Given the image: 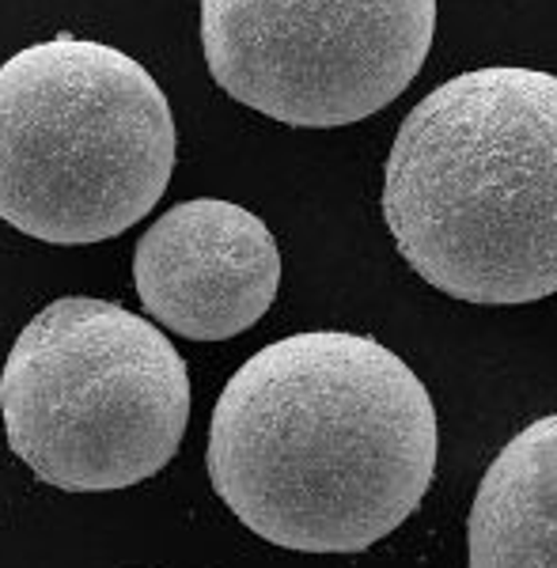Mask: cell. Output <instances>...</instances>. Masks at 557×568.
<instances>
[{
	"instance_id": "1",
	"label": "cell",
	"mask_w": 557,
	"mask_h": 568,
	"mask_svg": "<svg viewBox=\"0 0 557 568\" xmlns=\"http://www.w3.org/2000/svg\"><path fill=\"white\" fill-rule=\"evenodd\" d=\"M436 447L433 394L398 353L307 329L224 383L205 463L216 497L270 546L361 554L417 511Z\"/></svg>"
},
{
	"instance_id": "7",
	"label": "cell",
	"mask_w": 557,
	"mask_h": 568,
	"mask_svg": "<svg viewBox=\"0 0 557 568\" xmlns=\"http://www.w3.org/2000/svg\"><path fill=\"white\" fill-rule=\"evenodd\" d=\"M470 568H557V414L489 463L467 524Z\"/></svg>"
},
{
	"instance_id": "2",
	"label": "cell",
	"mask_w": 557,
	"mask_h": 568,
	"mask_svg": "<svg viewBox=\"0 0 557 568\" xmlns=\"http://www.w3.org/2000/svg\"><path fill=\"white\" fill-rule=\"evenodd\" d=\"M383 220L414 273L463 304L554 296V72L489 65L428 91L391 144Z\"/></svg>"
},
{
	"instance_id": "6",
	"label": "cell",
	"mask_w": 557,
	"mask_h": 568,
	"mask_svg": "<svg viewBox=\"0 0 557 568\" xmlns=\"http://www.w3.org/2000/svg\"><path fill=\"white\" fill-rule=\"evenodd\" d=\"M144 311L190 342H227L259 323L281 288L277 240L251 209L221 197L182 201L133 251Z\"/></svg>"
},
{
	"instance_id": "4",
	"label": "cell",
	"mask_w": 557,
	"mask_h": 568,
	"mask_svg": "<svg viewBox=\"0 0 557 568\" xmlns=\"http://www.w3.org/2000/svg\"><path fill=\"white\" fill-rule=\"evenodd\" d=\"M12 455L61 493L130 489L175 459L190 420V372L175 342L122 304H45L0 372Z\"/></svg>"
},
{
	"instance_id": "5",
	"label": "cell",
	"mask_w": 557,
	"mask_h": 568,
	"mask_svg": "<svg viewBox=\"0 0 557 568\" xmlns=\"http://www.w3.org/2000/svg\"><path fill=\"white\" fill-rule=\"evenodd\" d=\"M436 0H201V50L235 103L300 130L379 114L414 84Z\"/></svg>"
},
{
	"instance_id": "3",
	"label": "cell",
	"mask_w": 557,
	"mask_h": 568,
	"mask_svg": "<svg viewBox=\"0 0 557 568\" xmlns=\"http://www.w3.org/2000/svg\"><path fill=\"white\" fill-rule=\"evenodd\" d=\"M175 114L149 69L53 34L0 65V220L53 246L122 235L175 171Z\"/></svg>"
}]
</instances>
